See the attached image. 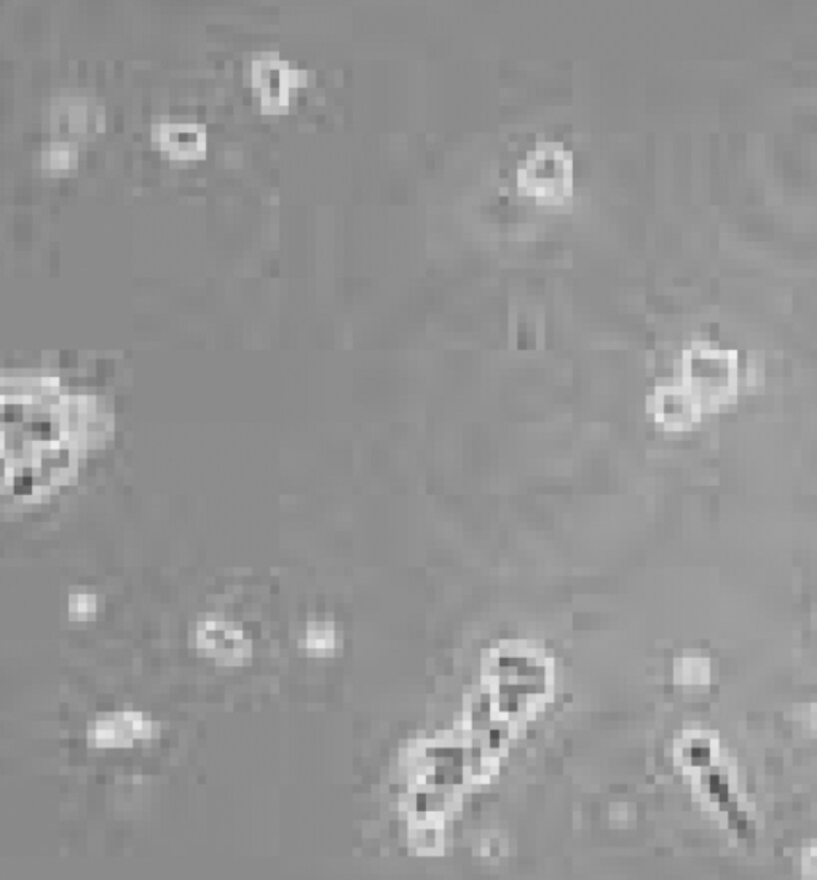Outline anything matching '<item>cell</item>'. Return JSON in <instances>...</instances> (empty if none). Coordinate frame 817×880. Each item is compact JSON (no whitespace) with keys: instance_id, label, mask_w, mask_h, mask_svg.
I'll return each mask as SVG.
<instances>
[{"instance_id":"10","label":"cell","mask_w":817,"mask_h":880,"mask_svg":"<svg viewBox=\"0 0 817 880\" xmlns=\"http://www.w3.org/2000/svg\"><path fill=\"white\" fill-rule=\"evenodd\" d=\"M98 614V596L88 591L71 593L68 598V617L72 622H91Z\"/></svg>"},{"instance_id":"13","label":"cell","mask_w":817,"mask_h":880,"mask_svg":"<svg viewBox=\"0 0 817 880\" xmlns=\"http://www.w3.org/2000/svg\"><path fill=\"white\" fill-rule=\"evenodd\" d=\"M806 724L810 727V730L813 732H817V703H811L808 706V711H806Z\"/></svg>"},{"instance_id":"1","label":"cell","mask_w":817,"mask_h":880,"mask_svg":"<svg viewBox=\"0 0 817 880\" xmlns=\"http://www.w3.org/2000/svg\"><path fill=\"white\" fill-rule=\"evenodd\" d=\"M551 697L553 668L543 652L518 643L489 652L482 665L479 721L511 732V727L537 718Z\"/></svg>"},{"instance_id":"12","label":"cell","mask_w":817,"mask_h":880,"mask_svg":"<svg viewBox=\"0 0 817 880\" xmlns=\"http://www.w3.org/2000/svg\"><path fill=\"white\" fill-rule=\"evenodd\" d=\"M224 162L229 168L241 167L243 165V152L237 151V149H229L224 154Z\"/></svg>"},{"instance_id":"5","label":"cell","mask_w":817,"mask_h":880,"mask_svg":"<svg viewBox=\"0 0 817 880\" xmlns=\"http://www.w3.org/2000/svg\"><path fill=\"white\" fill-rule=\"evenodd\" d=\"M152 141L162 147L171 162L200 160L206 154L205 128L192 123L158 122L152 128Z\"/></svg>"},{"instance_id":"7","label":"cell","mask_w":817,"mask_h":880,"mask_svg":"<svg viewBox=\"0 0 817 880\" xmlns=\"http://www.w3.org/2000/svg\"><path fill=\"white\" fill-rule=\"evenodd\" d=\"M712 681V663L707 657H682L674 663V682L682 687H706Z\"/></svg>"},{"instance_id":"2","label":"cell","mask_w":817,"mask_h":880,"mask_svg":"<svg viewBox=\"0 0 817 880\" xmlns=\"http://www.w3.org/2000/svg\"><path fill=\"white\" fill-rule=\"evenodd\" d=\"M682 385L701 408H717L733 398L738 389V361L735 352L696 344L680 361Z\"/></svg>"},{"instance_id":"3","label":"cell","mask_w":817,"mask_h":880,"mask_svg":"<svg viewBox=\"0 0 817 880\" xmlns=\"http://www.w3.org/2000/svg\"><path fill=\"white\" fill-rule=\"evenodd\" d=\"M194 647L206 659L214 660L221 668H240L251 663L253 641L245 631L229 620L206 617L198 620L194 631Z\"/></svg>"},{"instance_id":"4","label":"cell","mask_w":817,"mask_h":880,"mask_svg":"<svg viewBox=\"0 0 817 880\" xmlns=\"http://www.w3.org/2000/svg\"><path fill=\"white\" fill-rule=\"evenodd\" d=\"M158 735L160 724L135 710L101 716L87 729L88 745L98 750H127L136 742H152Z\"/></svg>"},{"instance_id":"9","label":"cell","mask_w":817,"mask_h":880,"mask_svg":"<svg viewBox=\"0 0 817 880\" xmlns=\"http://www.w3.org/2000/svg\"><path fill=\"white\" fill-rule=\"evenodd\" d=\"M40 170L44 173H64L71 171L79 165V149L72 143L50 144L39 155Z\"/></svg>"},{"instance_id":"8","label":"cell","mask_w":817,"mask_h":880,"mask_svg":"<svg viewBox=\"0 0 817 880\" xmlns=\"http://www.w3.org/2000/svg\"><path fill=\"white\" fill-rule=\"evenodd\" d=\"M300 649L313 657H329L337 647V633L334 625L328 622H310L304 638L299 639Z\"/></svg>"},{"instance_id":"6","label":"cell","mask_w":817,"mask_h":880,"mask_svg":"<svg viewBox=\"0 0 817 880\" xmlns=\"http://www.w3.org/2000/svg\"><path fill=\"white\" fill-rule=\"evenodd\" d=\"M652 411L656 421L666 429L685 430L698 421L703 408L683 385H672L656 390L652 398Z\"/></svg>"},{"instance_id":"11","label":"cell","mask_w":817,"mask_h":880,"mask_svg":"<svg viewBox=\"0 0 817 880\" xmlns=\"http://www.w3.org/2000/svg\"><path fill=\"white\" fill-rule=\"evenodd\" d=\"M800 865L803 879L817 880V844L803 849Z\"/></svg>"}]
</instances>
